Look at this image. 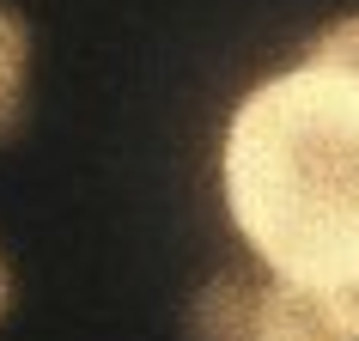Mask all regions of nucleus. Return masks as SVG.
Instances as JSON below:
<instances>
[{"label":"nucleus","instance_id":"1","mask_svg":"<svg viewBox=\"0 0 359 341\" xmlns=\"http://www.w3.org/2000/svg\"><path fill=\"white\" fill-rule=\"evenodd\" d=\"M219 195L250 256L304 286L359 274V79L299 61L238 98Z\"/></svg>","mask_w":359,"mask_h":341},{"label":"nucleus","instance_id":"2","mask_svg":"<svg viewBox=\"0 0 359 341\" xmlns=\"http://www.w3.org/2000/svg\"><path fill=\"white\" fill-rule=\"evenodd\" d=\"M195 341H256V281L250 274H213L189 305Z\"/></svg>","mask_w":359,"mask_h":341},{"label":"nucleus","instance_id":"3","mask_svg":"<svg viewBox=\"0 0 359 341\" xmlns=\"http://www.w3.org/2000/svg\"><path fill=\"white\" fill-rule=\"evenodd\" d=\"M25 86H31V25L0 6V140H13L25 122Z\"/></svg>","mask_w":359,"mask_h":341},{"label":"nucleus","instance_id":"4","mask_svg":"<svg viewBox=\"0 0 359 341\" xmlns=\"http://www.w3.org/2000/svg\"><path fill=\"white\" fill-rule=\"evenodd\" d=\"M304 61H317V67H335V74H353V79H359V13L323 25L317 37L304 43Z\"/></svg>","mask_w":359,"mask_h":341},{"label":"nucleus","instance_id":"5","mask_svg":"<svg viewBox=\"0 0 359 341\" xmlns=\"http://www.w3.org/2000/svg\"><path fill=\"white\" fill-rule=\"evenodd\" d=\"M323 299H329V311H335L341 335L359 341V274H353V281H341V286H323Z\"/></svg>","mask_w":359,"mask_h":341},{"label":"nucleus","instance_id":"6","mask_svg":"<svg viewBox=\"0 0 359 341\" xmlns=\"http://www.w3.org/2000/svg\"><path fill=\"white\" fill-rule=\"evenodd\" d=\"M6 311H13V268L0 256V323H6Z\"/></svg>","mask_w":359,"mask_h":341}]
</instances>
